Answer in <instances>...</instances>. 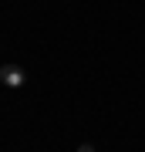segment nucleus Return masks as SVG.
Returning a JSON list of instances; mask_svg holds the SVG:
<instances>
[{"instance_id": "nucleus-1", "label": "nucleus", "mask_w": 145, "mask_h": 152, "mask_svg": "<svg viewBox=\"0 0 145 152\" xmlns=\"http://www.w3.org/2000/svg\"><path fill=\"white\" fill-rule=\"evenodd\" d=\"M0 81H4L7 88H20L27 78H24V68H17V64H4L0 68Z\"/></svg>"}, {"instance_id": "nucleus-2", "label": "nucleus", "mask_w": 145, "mask_h": 152, "mask_svg": "<svg viewBox=\"0 0 145 152\" xmlns=\"http://www.w3.org/2000/svg\"><path fill=\"white\" fill-rule=\"evenodd\" d=\"M78 152H95V149H91V145H81V149H78Z\"/></svg>"}]
</instances>
